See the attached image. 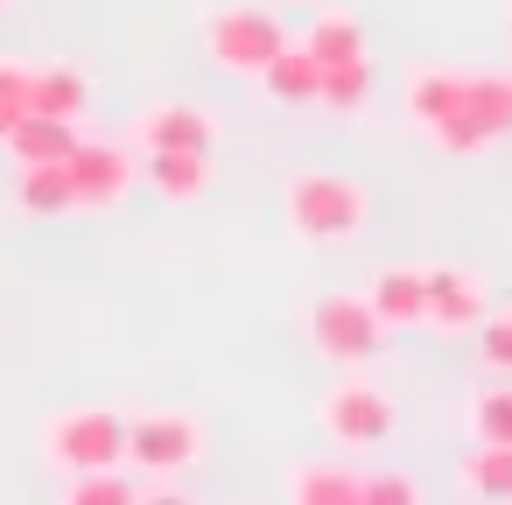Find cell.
Wrapping results in <instances>:
<instances>
[{"label":"cell","instance_id":"cell-11","mask_svg":"<svg viewBox=\"0 0 512 505\" xmlns=\"http://www.w3.org/2000/svg\"><path fill=\"white\" fill-rule=\"evenodd\" d=\"M85 134H78V120H57V113H29L8 141H0V148H8L22 169H36V162H71V148H78Z\"/></svg>","mask_w":512,"mask_h":505},{"label":"cell","instance_id":"cell-23","mask_svg":"<svg viewBox=\"0 0 512 505\" xmlns=\"http://www.w3.org/2000/svg\"><path fill=\"white\" fill-rule=\"evenodd\" d=\"M463 484L477 498H512V449L505 442H477V456L463 463Z\"/></svg>","mask_w":512,"mask_h":505},{"label":"cell","instance_id":"cell-27","mask_svg":"<svg viewBox=\"0 0 512 505\" xmlns=\"http://www.w3.org/2000/svg\"><path fill=\"white\" fill-rule=\"evenodd\" d=\"M0 8H8V0H0Z\"/></svg>","mask_w":512,"mask_h":505},{"label":"cell","instance_id":"cell-1","mask_svg":"<svg viewBox=\"0 0 512 505\" xmlns=\"http://www.w3.org/2000/svg\"><path fill=\"white\" fill-rule=\"evenodd\" d=\"M281 204H288L295 239H309V246H344V239H358V232H365V190H358V183H344V176H330V169L295 176Z\"/></svg>","mask_w":512,"mask_h":505},{"label":"cell","instance_id":"cell-7","mask_svg":"<svg viewBox=\"0 0 512 505\" xmlns=\"http://www.w3.org/2000/svg\"><path fill=\"white\" fill-rule=\"evenodd\" d=\"M134 162H127V148H113V141H78L71 148V211H106V204H120L127 190H134Z\"/></svg>","mask_w":512,"mask_h":505},{"label":"cell","instance_id":"cell-22","mask_svg":"<svg viewBox=\"0 0 512 505\" xmlns=\"http://www.w3.org/2000/svg\"><path fill=\"white\" fill-rule=\"evenodd\" d=\"M29 113H36V64L0 57V141H8Z\"/></svg>","mask_w":512,"mask_h":505},{"label":"cell","instance_id":"cell-9","mask_svg":"<svg viewBox=\"0 0 512 505\" xmlns=\"http://www.w3.org/2000/svg\"><path fill=\"white\" fill-rule=\"evenodd\" d=\"M365 302H372V316L386 330H414L428 316V274L421 267H379L372 288H365Z\"/></svg>","mask_w":512,"mask_h":505},{"label":"cell","instance_id":"cell-20","mask_svg":"<svg viewBox=\"0 0 512 505\" xmlns=\"http://www.w3.org/2000/svg\"><path fill=\"white\" fill-rule=\"evenodd\" d=\"M365 99H372V57L323 64V92H316V106H330V113H365Z\"/></svg>","mask_w":512,"mask_h":505},{"label":"cell","instance_id":"cell-25","mask_svg":"<svg viewBox=\"0 0 512 505\" xmlns=\"http://www.w3.org/2000/svg\"><path fill=\"white\" fill-rule=\"evenodd\" d=\"M470 337H477V351H484V365H491V372H512V309H505V316H491V309H484V323H477Z\"/></svg>","mask_w":512,"mask_h":505},{"label":"cell","instance_id":"cell-18","mask_svg":"<svg viewBox=\"0 0 512 505\" xmlns=\"http://www.w3.org/2000/svg\"><path fill=\"white\" fill-rule=\"evenodd\" d=\"M456 99H463V71H414L407 78V120L428 134V127H442L449 113H456Z\"/></svg>","mask_w":512,"mask_h":505},{"label":"cell","instance_id":"cell-16","mask_svg":"<svg viewBox=\"0 0 512 505\" xmlns=\"http://www.w3.org/2000/svg\"><path fill=\"white\" fill-rule=\"evenodd\" d=\"M288 498L295 505H365V477L358 470H337V463H302L288 477Z\"/></svg>","mask_w":512,"mask_h":505},{"label":"cell","instance_id":"cell-10","mask_svg":"<svg viewBox=\"0 0 512 505\" xmlns=\"http://www.w3.org/2000/svg\"><path fill=\"white\" fill-rule=\"evenodd\" d=\"M141 176H148L169 204H197V197L211 190V155H204V148H148Z\"/></svg>","mask_w":512,"mask_h":505},{"label":"cell","instance_id":"cell-12","mask_svg":"<svg viewBox=\"0 0 512 505\" xmlns=\"http://www.w3.org/2000/svg\"><path fill=\"white\" fill-rule=\"evenodd\" d=\"M260 85H267L274 106H316V92H323V64H316L302 43H281L274 64L260 71Z\"/></svg>","mask_w":512,"mask_h":505},{"label":"cell","instance_id":"cell-6","mask_svg":"<svg viewBox=\"0 0 512 505\" xmlns=\"http://www.w3.org/2000/svg\"><path fill=\"white\" fill-rule=\"evenodd\" d=\"M316 421H323V435H330L337 449H379V442L393 435V400H386L379 386H365V379H344V386L323 393Z\"/></svg>","mask_w":512,"mask_h":505},{"label":"cell","instance_id":"cell-3","mask_svg":"<svg viewBox=\"0 0 512 505\" xmlns=\"http://www.w3.org/2000/svg\"><path fill=\"white\" fill-rule=\"evenodd\" d=\"M43 456L78 477V470H106V463H127V421L113 407H71L43 428Z\"/></svg>","mask_w":512,"mask_h":505},{"label":"cell","instance_id":"cell-26","mask_svg":"<svg viewBox=\"0 0 512 505\" xmlns=\"http://www.w3.org/2000/svg\"><path fill=\"white\" fill-rule=\"evenodd\" d=\"M365 505H421V484H414L407 470H393V477H365Z\"/></svg>","mask_w":512,"mask_h":505},{"label":"cell","instance_id":"cell-8","mask_svg":"<svg viewBox=\"0 0 512 505\" xmlns=\"http://www.w3.org/2000/svg\"><path fill=\"white\" fill-rule=\"evenodd\" d=\"M428 274V330H442V337H463V330H477L484 323V309H491V288H484V274L477 267H421Z\"/></svg>","mask_w":512,"mask_h":505},{"label":"cell","instance_id":"cell-21","mask_svg":"<svg viewBox=\"0 0 512 505\" xmlns=\"http://www.w3.org/2000/svg\"><path fill=\"white\" fill-rule=\"evenodd\" d=\"M22 211H36V218L71 211V162H36V169H22Z\"/></svg>","mask_w":512,"mask_h":505},{"label":"cell","instance_id":"cell-5","mask_svg":"<svg viewBox=\"0 0 512 505\" xmlns=\"http://www.w3.org/2000/svg\"><path fill=\"white\" fill-rule=\"evenodd\" d=\"M204 456V428L197 414H134L127 421V463L141 477H176Z\"/></svg>","mask_w":512,"mask_h":505},{"label":"cell","instance_id":"cell-19","mask_svg":"<svg viewBox=\"0 0 512 505\" xmlns=\"http://www.w3.org/2000/svg\"><path fill=\"white\" fill-rule=\"evenodd\" d=\"M64 498H71V505H141L148 484H134L120 463H106V470H78V477L64 484Z\"/></svg>","mask_w":512,"mask_h":505},{"label":"cell","instance_id":"cell-2","mask_svg":"<svg viewBox=\"0 0 512 505\" xmlns=\"http://www.w3.org/2000/svg\"><path fill=\"white\" fill-rule=\"evenodd\" d=\"M281 43H288V29L267 8H211L204 15V57L232 78H260Z\"/></svg>","mask_w":512,"mask_h":505},{"label":"cell","instance_id":"cell-4","mask_svg":"<svg viewBox=\"0 0 512 505\" xmlns=\"http://www.w3.org/2000/svg\"><path fill=\"white\" fill-rule=\"evenodd\" d=\"M309 344L330 358V365H372L386 351V323L372 316L365 295H323L309 309Z\"/></svg>","mask_w":512,"mask_h":505},{"label":"cell","instance_id":"cell-24","mask_svg":"<svg viewBox=\"0 0 512 505\" xmlns=\"http://www.w3.org/2000/svg\"><path fill=\"white\" fill-rule=\"evenodd\" d=\"M470 428H477V442H505V449H512V386L477 393V400H470Z\"/></svg>","mask_w":512,"mask_h":505},{"label":"cell","instance_id":"cell-17","mask_svg":"<svg viewBox=\"0 0 512 505\" xmlns=\"http://www.w3.org/2000/svg\"><path fill=\"white\" fill-rule=\"evenodd\" d=\"M302 50H309L316 64H351V57H365V29H358V15L323 8V15L302 29Z\"/></svg>","mask_w":512,"mask_h":505},{"label":"cell","instance_id":"cell-15","mask_svg":"<svg viewBox=\"0 0 512 505\" xmlns=\"http://www.w3.org/2000/svg\"><path fill=\"white\" fill-rule=\"evenodd\" d=\"M36 113L85 120V113H92V78H85L78 64H36Z\"/></svg>","mask_w":512,"mask_h":505},{"label":"cell","instance_id":"cell-14","mask_svg":"<svg viewBox=\"0 0 512 505\" xmlns=\"http://www.w3.org/2000/svg\"><path fill=\"white\" fill-rule=\"evenodd\" d=\"M211 141H218V127H211L204 106H155V113H141V148H204L211 155Z\"/></svg>","mask_w":512,"mask_h":505},{"label":"cell","instance_id":"cell-13","mask_svg":"<svg viewBox=\"0 0 512 505\" xmlns=\"http://www.w3.org/2000/svg\"><path fill=\"white\" fill-rule=\"evenodd\" d=\"M463 120H477L491 141L512 134V78L505 71H463V99H456Z\"/></svg>","mask_w":512,"mask_h":505}]
</instances>
